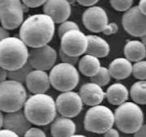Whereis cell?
Returning a JSON list of instances; mask_svg holds the SVG:
<instances>
[{
    "label": "cell",
    "mask_w": 146,
    "mask_h": 137,
    "mask_svg": "<svg viewBox=\"0 0 146 137\" xmlns=\"http://www.w3.org/2000/svg\"><path fill=\"white\" fill-rule=\"evenodd\" d=\"M54 21L46 14H35L23 21L20 38L28 47L37 48L48 45L55 32Z\"/></svg>",
    "instance_id": "cell-1"
},
{
    "label": "cell",
    "mask_w": 146,
    "mask_h": 137,
    "mask_svg": "<svg viewBox=\"0 0 146 137\" xmlns=\"http://www.w3.org/2000/svg\"><path fill=\"white\" fill-rule=\"evenodd\" d=\"M24 112L32 124L46 126L55 119L57 114L55 101L46 93L32 95L25 103Z\"/></svg>",
    "instance_id": "cell-2"
},
{
    "label": "cell",
    "mask_w": 146,
    "mask_h": 137,
    "mask_svg": "<svg viewBox=\"0 0 146 137\" xmlns=\"http://www.w3.org/2000/svg\"><path fill=\"white\" fill-rule=\"evenodd\" d=\"M29 50L21 38L8 37L0 42V66L14 71L28 63Z\"/></svg>",
    "instance_id": "cell-3"
},
{
    "label": "cell",
    "mask_w": 146,
    "mask_h": 137,
    "mask_svg": "<svg viewBox=\"0 0 146 137\" xmlns=\"http://www.w3.org/2000/svg\"><path fill=\"white\" fill-rule=\"evenodd\" d=\"M115 124L120 132L126 134L135 133L144 124V114L135 102L126 101L115 109Z\"/></svg>",
    "instance_id": "cell-4"
},
{
    "label": "cell",
    "mask_w": 146,
    "mask_h": 137,
    "mask_svg": "<svg viewBox=\"0 0 146 137\" xmlns=\"http://www.w3.org/2000/svg\"><path fill=\"white\" fill-rule=\"evenodd\" d=\"M27 100V91L22 83L6 79L0 83V111L10 113L21 110Z\"/></svg>",
    "instance_id": "cell-5"
},
{
    "label": "cell",
    "mask_w": 146,
    "mask_h": 137,
    "mask_svg": "<svg viewBox=\"0 0 146 137\" xmlns=\"http://www.w3.org/2000/svg\"><path fill=\"white\" fill-rule=\"evenodd\" d=\"M115 124V114L105 105L91 106L86 112L84 118V127L89 132L104 134L112 128Z\"/></svg>",
    "instance_id": "cell-6"
},
{
    "label": "cell",
    "mask_w": 146,
    "mask_h": 137,
    "mask_svg": "<svg viewBox=\"0 0 146 137\" xmlns=\"http://www.w3.org/2000/svg\"><path fill=\"white\" fill-rule=\"evenodd\" d=\"M50 84L59 92L72 91L78 85L80 75L72 64L60 63L50 69L49 74Z\"/></svg>",
    "instance_id": "cell-7"
},
{
    "label": "cell",
    "mask_w": 146,
    "mask_h": 137,
    "mask_svg": "<svg viewBox=\"0 0 146 137\" xmlns=\"http://www.w3.org/2000/svg\"><path fill=\"white\" fill-rule=\"evenodd\" d=\"M28 7L21 0H0V22L7 30H13L21 26L24 21V13Z\"/></svg>",
    "instance_id": "cell-8"
},
{
    "label": "cell",
    "mask_w": 146,
    "mask_h": 137,
    "mask_svg": "<svg viewBox=\"0 0 146 137\" xmlns=\"http://www.w3.org/2000/svg\"><path fill=\"white\" fill-rule=\"evenodd\" d=\"M88 47L87 36L80 29L67 32L61 37L60 49L71 56L80 57L85 54Z\"/></svg>",
    "instance_id": "cell-9"
},
{
    "label": "cell",
    "mask_w": 146,
    "mask_h": 137,
    "mask_svg": "<svg viewBox=\"0 0 146 137\" xmlns=\"http://www.w3.org/2000/svg\"><path fill=\"white\" fill-rule=\"evenodd\" d=\"M57 112L61 116L72 118L78 116L83 109L80 96L73 91L63 92L55 100Z\"/></svg>",
    "instance_id": "cell-10"
},
{
    "label": "cell",
    "mask_w": 146,
    "mask_h": 137,
    "mask_svg": "<svg viewBox=\"0 0 146 137\" xmlns=\"http://www.w3.org/2000/svg\"><path fill=\"white\" fill-rule=\"evenodd\" d=\"M57 60L56 50L49 45L41 47L31 48L28 62L36 70L49 71L54 66Z\"/></svg>",
    "instance_id": "cell-11"
},
{
    "label": "cell",
    "mask_w": 146,
    "mask_h": 137,
    "mask_svg": "<svg viewBox=\"0 0 146 137\" xmlns=\"http://www.w3.org/2000/svg\"><path fill=\"white\" fill-rule=\"evenodd\" d=\"M122 24L124 30L131 36L141 37L146 34V16L142 14L138 6L125 11Z\"/></svg>",
    "instance_id": "cell-12"
},
{
    "label": "cell",
    "mask_w": 146,
    "mask_h": 137,
    "mask_svg": "<svg viewBox=\"0 0 146 137\" xmlns=\"http://www.w3.org/2000/svg\"><path fill=\"white\" fill-rule=\"evenodd\" d=\"M82 21L84 27L89 31L100 32L103 31L108 24V16L102 7L92 6L84 11L82 16Z\"/></svg>",
    "instance_id": "cell-13"
},
{
    "label": "cell",
    "mask_w": 146,
    "mask_h": 137,
    "mask_svg": "<svg viewBox=\"0 0 146 137\" xmlns=\"http://www.w3.org/2000/svg\"><path fill=\"white\" fill-rule=\"evenodd\" d=\"M43 11L54 23L61 24L68 21L71 16L72 8L68 0H47L43 5Z\"/></svg>",
    "instance_id": "cell-14"
},
{
    "label": "cell",
    "mask_w": 146,
    "mask_h": 137,
    "mask_svg": "<svg viewBox=\"0 0 146 137\" xmlns=\"http://www.w3.org/2000/svg\"><path fill=\"white\" fill-rule=\"evenodd\" d=\"M32 123L29 121L24 111H19L6 113L3 116V127L16 132L20 136H23L25 133L31 127Z\"/></svg>",
    "instance_id": "cell-15"
},
{
    "label": "cell",
    "mask_w": 146,
    "mask_h": 137,
    "mask_svg": "<svg viewBox=\"0 0 146 137\" xmlns=\"http://www.w3.org/2000/svg\"><path fill=\"white\" fill-rule=\"evenodd\" d=\"M25 84L28 90L33 94L46 93L51 85L46 71L36 69L32 70L28 75Z\"/></svg>",
    "instance_id": "cell-16"
},
{
    "label": "cell",
    "mask_w": 146,
    "mask_h": 137,
    "mask_svg": "<svg viewBox=\"0 0 146 137\" xmlns=\"http://www.w3.org/2000/svg\"><path fill=\"white\" fill-rule=\"evenodd\" d=\"M79 94L84 104L89 106L100 105L106 97V93L102 88L93 82L83 84L80 89Z\"/></svg>",
    "instance_id": "cell-17"
},
{
    "label": "cell",
    "mask_w": 146,
    "mask_h": 137,
    "mask_svg": "<svg viewBox=\"0 0 146 137\" xmlns=\"http://www.w3.org/2000/svg\"><path fill=\"white\" fill-rule=\"evenodd\" d=\"M76 131V123L70 118L61 116L51 122L50 133L53 137H71Z\"/></svg>",
    "instance_id": "cell-18"
},
{
    "label": "cell",
    "mask_w": 146,
    "mask_h": 137,
    "mask_svg": "<svg viewBox=\"0 0 146 137\" xmlns=\"http://www.w3.org/2000/svg\"><path fill=\"white\" fill-rule=\"evenodd\" d=\"M88 47L86 54H90L97 58H105L110 53V46L102 37L97 35H88Z\"/></svg>",
    "instance_id": "cell-19"
},
{
    "label": "cell",
    "mask_w": 146,
    "mask_h": 137,
    "mask_svg": "<svg viewBox=\"0 0 146 137\" xmlns=\"http://www.w3.org/2000/svg\"><path fill=\"white\" fill-rule=\"evenodd\" d=\"M108 69L112 78L124 79L131 75L132 72V65L126 58H117L110 63Z\"/></svg>",
    "instance_id": "cell-20"
},
{
    "label": "cell",
    "mask_w": 146,
    "mask_h": 137,
    "mask_svg": "<svg viewBox=\"0 0 146 137\" xmlns=\"http://www.w3.org/2000/svg\"><path fill=\"white\" fill-rule=\"evenodd\" d=\"M105 93L108 102L113 105H119L124 103L129 96L127 87L120 83L111 84Z\"/></svg>",
    "instance_id": "cell-21"
},
{
    "label": "cell",
    "mask_w": 146,
    "mask_h": 137,
    "mask_svg": "<svg viewBox=\"0 0 146 137\" xmlns=\"http://www.w3.org/2000/svg\"><path fill=\"white\" fill-rule=\"evenodd\" d=\"M123 52L130 62H139L146 57V46L140 41H129L125 45Z\"/></svg>",
    "instance_id": "cell-22"
},
{
    "label": "cell",
    "mask_w": 146,
    "mask_h": 137,
    "mask_svg": "<svg viewBox=\"0 0 146 137\" xmlns=\"http://www.w3.org/2000/svg\"><path fill=\"white\" fill-rule=\"evenodd\" d=\"M101 67L99 58L93 55L85 54L79 59L78 69L80 72L90 78L98 73Z\"/></svg>",
    "instance_id": "cell-23"
},
{
    "label": "cell",
    "mask_w": 146,
    "mask_h": 137,
    "mask_svg": "<svg viewBox=\"0 0 146 137\" xmlns=\"http://www.w3.org/2000/svg\"><path fill=\"white\" fill-rule=\"evenodd\" d=\"M130 96L133 102L138 105H146V80H140L132 84Z\"/></svg>",
    "instance_id": "cell-24"
},
{
    "label": "cell",
    "mask_w": 146,
    "mask_h": 137,
    "mask_svg": "<svg viewBox=\"0 0 146 137\" xmlns=\"http://www.w3.org/2000/svg\"><path fill=\"white\" fill-rule=\"evenodd\" d=\"M32 70H33V68H32L30 63L28 62L20 68L14 70V71H8L7 78L8 79L15 80V81L24 84V83H25L27 76Z\"/></svg>",
    "instance_id": "cell-25"
},
{
    "label": "cell",
    "mask_w": 146,
    "mask_h": 137,
    "mask_svg": "<svg viewBox=\"0 0 146 137\" xmlns=\"http://www.w3.org/2000/svg\"><path fill=\"white\" fill-rule=\"evenodd\" d=\"M110 78H111V75L110 74L109 69L106 68L104 67H101L98 73L91 77V82L98 84L101 87H102L109 84Z\"/></svg>",
    "instance_id": "cell-26"
},
{
    "label": "cell",
    "mask_w": 146,
    "mask_h": 137,
    "mask_svg": "<svg viewBox=\"0 0 146 137\" xmlns=\"http://www.w3.org/2000/svg\"><path fill=\"white\" fill-rule=\"evenodd\" d=\"M133 76L137 79L145 80L146 79V61L141 60L136 62L132 65V72Z\"/></svg>",
    "instance_id": "cell-27"
},
{
    "label": "cell",
    "mask_w": 146,
    "mask_h": 137,
    "mask_svg": "<svg viewBox=\"0 0 146 137\" xmlns=\"http://www.w3.org/2000/svg\"><path fill=\"white\" fill-rule=\"evenodd\" d=\"M110 3L115 11H127L131 7L133 0H110Z\"/></svg>",
    "instance_id": "cell-28"
},
{
    "label": "cell",
    "mask_w": 146,
    "mask_h": 137,
    "mask_svg": "<svg viewBox=\"0 0 146 137\" xmlns=\"http://www.w3.org/2000/svg\"><path fill=\"white\" fill-rule=\"evenodd\" d=\"M73 29H79V26L76 22L71 21H64L60 24V25L58 26V37L61 38L65 32L70 31V30H73Z\"/></svg>",
    "instance_id": "cell-29"
},
{
    "label": "cell",
    "mask_w": 146,
    "mask_h": 137,
    "mask_svg": "<svg viewBox=\"0 0 146 137\" xmlns=\"http://www.w3.org/2000/svg\"><path fill=\"white\" fill-rule=\"evenodd\" d=\"M58 56L60 59L62 60V63H69V64H72V65H76V63H78L79 59L80 57H75V56H71L68 54L63 51L61 49H59V51H58Z\"/></svg>",
    "instance_id": "cell-30"
},
{
    "label": "cell",
    "mask_w": 146,
    "mask_h": 137,
    "mask_svg": "<svg viewBox=\"0 0 146 137\" xmlns=\"http://www.w3.org/2000/svg\"><path fill=\"white\" fill-rule=\"evenodd\" d=\"M24 137H46V133L42 131V129L38 127H30L27 131L25 135L23 136Z\"/></svg>",
    "instance_id": "cell-31"
},
{
    "label": "cell",
    "mask_w": 146,
    "mask_h": 137,
    "mask_svg": "<svg viewBox=\"0 0 146 137\" xmlns=\"http://www.w3.org/2000/svg\"><path fill=\"white\" fill-rule=\"evenodd\" d=\"M47 0H22V3L28 7L36 8L44 5Z\"/></svg>",
    "instance_id": "cell-32"
},
{
    "label": "cell",
    "mask_w": 146,
    "mask_h": 137,
    "mask_svg": "<svg viewBox=\"0 0 146 137\" xmlns=\"http://www.w3.org/2000/svg\"><path fill=\"white\" fill-rule=\"evenodd\" d=\"M118 30H119L118 25L115 23H110L106 26L102 32L105 35H112V34H115Z\"/></svg>",
    "instance_id": "cell-33"
},
{
    "label": "cell",
    "mask_w": 146,
    "mask_h": 137,
    "mask_svg": "<svg viewBox=\"0 0 146 137\" xmlns=\"http://www.w3.org/2000/svg\"><path fill=\"white\" fill-rule=\"evenodd\" d=\"M0 137H21L16 132L8 129H0Z\"/></svg>",
    "instance_id": "cell-34"
},
{
    "label": "cell",
    "mask_w": 146,
    "mask_h": 137,
    "mask_svg": "<svg viewBox=\"0 0 146 137\" xmlns=\"http://www.w3.org/2000/svg\"><path fill=\"white\" fill-rule=\"evenodd\" d=\"M99 0H76L80 5L84 7H92L94 6Z\"/></svg>",
    "instance_id": "cell-35"
},
{
    "label": "cell",
    "mask_w": 146,
    "mask_h": 137,
    "mask_svg": "<svg viewBox=\"0 0 146 137\" xmlns=\"http://www.w3.org/2000/svg\"><path fill=\"white\" fill-rule=\"evenodd\" d=\"M104 137H119V132L117 129L112 127L105 132Z\"/></svg>",
    "instance_id": "cell-36"
},
{
    "label": "cell",
    "mask_w": 146,
    "mask_h": 137,
    "mask_svg": "<svg viewBox=\"0 0 146 137\" xmlns=\"http://www.w3.org/2000/svg\"><path fill=\"white\" fill-rule=\"evenodd\" d=\"M134 137H146V124H143L134 133Z\"/></svg>",
    "instance_id": "cell-37"
},
{
    "label": "cell",
    "mask_w": 146,
    "mask_h": 137,
    "mask_svg": "<svg viewBox=\"0 0 146 137\" xmlns=\"http://www.w3.org/2000/svg\"><path fill=\"white\" fill-rule=\"evenodd\" d=\"M8 37L10 36H9V32L7 31V29H6L5 28H3V26H0V42Z\"/></svg>",
    "instance_id": "cell-38"
},
{
    "label": "cell",
    "mask_w": 146,
    "mask_h": 137,
    "mask_svg": "<svg viewBox=\"0 0 146 137\" xmlns=\"http://www.w3.org/2000/svg\"><path fill=\"white\" fill-rule=\"evenodd\" d=\"M7 72L8 71L0 66V83L5 81L7 79Z\"/></svg>",
    "instance_id": "cell-39"
},
{
    "label": "cell",
    "mask_w": 146,
    "mask_h": 137,
    "mask_svg": "<svg viewBox=\"0 0 146 137\" xmlns=\"http://www.w3.org/2000/svg\"><path fill=\"white\" fill-rule=\"evenodd\" d=\"M139 9L142 12V14H144L146 16V0H141L138 5Z\"/></svg>",
    "instance_id": "cell-40"
},
{
    "label": "cell",
    "mask_w": 146,
    "mask_h": 137,
    "mask_svg": "<svg viewBox=\"0 0 146 137\" xmlns=\"http://www.w3.org/2000/svg\"><path fill=\"white\" fill-rule=\"evenodd\" d=\"M3 114L2 113V111H0V129H2L3 125Z\"/></svg>",
    "instance_id": "cell-41"
},
{
    "label": "cell",
    "mask_w": 146,
    "mask_h": 137,
    "mask_svg": "<svg viewBox=\"0 0 146 137\" xmlns=\"http://www.w3.org/2000/svg\"><path fill=\"white\" fill-rule=\"evenodd\" d=\"M141 42L145 45L146 46V34L145 35H144V36H142V37H141Z\"/></svg>",
    "instance_id": "cell-42"
},
{
    "label": "cell",
    "mask_w": 146,
    "mask_h": 137,
    "mask_svg": "<svg viewBox=\"0 0 146 137\" xmlns=\"http://www.w3.org/2000/svg\"><path fill=\"white\" fill-rule=\"evenodd\" d=\"M71 137H87L85 136H84V135H73Z\"/></svg>",
    "instance_id": "cell-43"
}]
</instances>
